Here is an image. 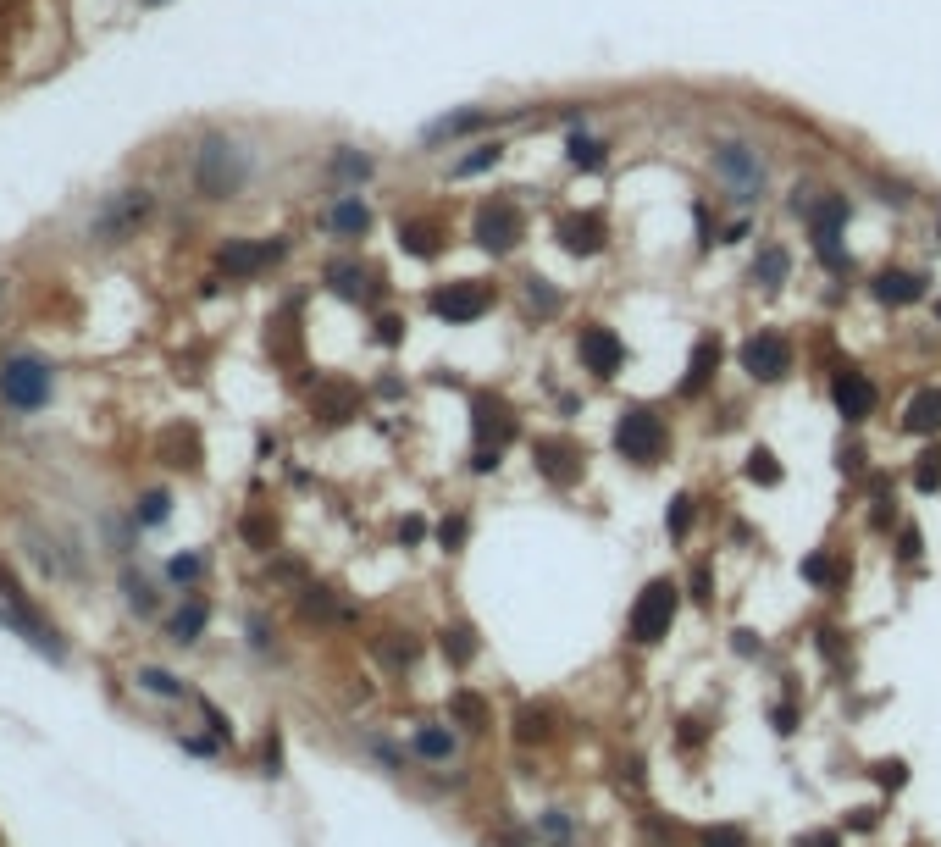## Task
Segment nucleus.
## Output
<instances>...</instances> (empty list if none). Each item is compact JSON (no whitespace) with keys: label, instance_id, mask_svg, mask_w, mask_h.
Returning a JSON list of instances; mask_svg holds the SVG:
<instances>
[{"label":"nucleus","instance_id":"obj_41","mask_svg":"<svg viewBox=\"0 0 941 847\" xmlns=\"http://www.w3.org/2000/svg\"><path fill=\"white\" fill-rule=\"evenodd\" d=\"M349 410H355V394H349V388H333V394L322 399V421H349Z\"/></svg>","mask_w":941,"mask_h":847},{"label":"nucleus","instance_id":"obj_22","mask_svg":"<svg viewBox=\"0 0 941 847\" xmlns=\"http://www.w3.org/2000/svg\"><path fill=\"white\" fill-rule=\"evenodd\" d=\"M205 621H211V604H205V598H189L178 615H167V637H172L178 648H189V643H200Z\"/></svg>","mask_w":941,"mask_h":847},{"label":"nucleus","instance_id":"obj_8","mask_svg":"<svg viewBox=\"0 0 941 847\" xmlns=\"http://www.w3.org/2000/svg\"><path fill=\"white\" fill-rule=\"evenodd\" d=\"M615 449L626 454V460H637V466H654L659 454H665V421H659L648 405L620 410V421H615Z\"/></svg>","mask_w":941,"mask_h":847},{"label":"nucleus","instance_id":"obj_23","mask_svg":"<svg viewBox=\"0 0 941 847\" xmlns=\"http://www.w3.org/2000/svg\"><path fill=\"white\" fill-rule=\"evenodd\" d=\"M327 283H333V294H344V299H371L377 294V277L366 272V266H355V261H333L327 266Z\"/></svg>","mask_w":941,"mask_h":847},{"label":"nucleus","instance_id":"obj_5","mask_svg":"<svg viewBox=\"0 0 941 847\" xmlns=\"http://www.w3.org/2000/svg\"><path fill=\"white\" fill-rule=\"evenodd\" d=\"M471 416H477V449H471V471H477V477H488V471L499 466L504 443L515 438V416H510V405H504L499 394H477Z\"/></svg>","mask_w":941,"mask_h":847},{"label":"nucleus","instance_id":"obj_49","mask_svg":"<svg viewBox=\"0 0 941 847\" xmlns=\"http://www.w3.org/2000/svg\"><path fill=\"white\" fill-rule=\"evenodd\" d=\"M250 643L261 648V654L272 648V637H266V621H261V615H250Z\"/></svg>","mask_w":941,"mask_h":847},{"label":"nucleus","instance_id":"obj_13","mask_svg":"<svg viewBox=\"0 0 941 847\" xmlns=\"http://www.w3.org/2000/svg\"><path fill=\"white\" fill-rule=\"evenodd\" d=\"M493 305V288L488 283H449L432 294V316H443V322H477L482 311Z\"/></svg>","mask_w":941,"mask_h":847},{"label":"nucleus","instance_id":"obj_25","mask_svg":"<svg viewBox=\"0 0 941 847\" xmlns=\"http://www.w3.org/2000/svg\"><path fill=\"white\" fill-rule=\"evenodd\" d=\"M488 111H454V117H438V122H427V133L421 139L427 144H443V139H460V133H477V128H488Z\"/></svg>","mask_w":941,"mask_h":847},{"label":"nucleus","instance_id":"obj_48","mask_svg":"<svg viewBox=\"0 0 941 847\" xmlns=\"http://www.w3.org/2000/svg\"><path fill=\"white\" fill-rule=\"evenodd\" d=\"M377 338H382V344H399V338H405V322H399V316H382V322H377Z\"/></svg>","mask_w":941,"mask_h":847},{"label":"nucleus","instance_id":"obj_36","mask_svg":"<svg viewBox=\"0 0 941 847\" xmlns=\"http://www.w3.org/2000/svg\"><path fill=\"white\" fill-rule=\"evenodd\" d=\"M454 715H460L465 731H482V726H488V704H482L477 692H454Z\"/></svg>","mask_w":941,"mask_h":847},{"label":"nucleus","instance_id":"obj_24","mask_svg":"<svg viewBox=\"0 0 941 847\" xmlns=\"http://www.w3.org/2000/svg\"><path fill=\"white\" fill-rule=\"evenodd\" d=\"M903 427L908 432H941V388H919L903 410Z\"/></svg>","mask_w":941,"mask_h":847},{"label":"nucleus","instance_id":"obj_53","mask_svg":"<svg viewBox=\"0 0 941 847\" xmlns=\"http://www.w3.org/2000/svg\"><path fill=\"white\" fill-rule=\"evenodd\" d=\"M144 6H161V0H144Z\"/></svg>","mask_w":941,"mask_h":847},{"label":"nucleus","instance_id":"obj_50","mask_svg":"<svg viewBox=\"0 0 941 847\" xmlns=\"http://www.w3.org/2000/svg\"><path fill=\"white\" fill-rule=\"evenodd\" d=\"M399 537H405V543H421V537H427V521H416V515H410V521L399 526Z\"/></svg>","mask_w":941,"mask_h":847},{"label":"nucleus","instance_id":"obj_17","mask_svg":"<svg viewBox=\"0 0 941 847\" xmlns=\"http://www.w3.org/2000/svg\"><path fill=\"white\" fill-rule=\"evenodd\" d=\"M560 244L571 255H598L609 244V222L598 211H582V216H565L560 222Z\"/></svg>","mask_w":941,"mask_h":847},{"label":"nucleus","instance_id":"obj_26","mask_svg":"<svg viewBox=\"0 0 941 847\" xmlns=\"http://www.w3.org/2000/svg\"><path fill=\"white\" fill-rule=\"evenodd\" d=\"M787 272H792V255L781 250V244H764V250H759V261H753V283H764V288H781V283H787Z\"/></svg>","mask_w":941,"mask_h":847},{"label":"nucleus","instance_id":"obj_46","mask_svg":"<svg viewBox=\"0 0 941 847\" xmlns=\"http://www.w3.org/2000/svg\"><path fill=\"white\" fill-rule=\"evenodd\" d=\"M438 537H443V549H460V543H465V515L443 521V526H438Z\"/></svg>","mask_w":941,"mask_h":847},{"label":"nucleus","instance_id":"obj_1","mask_svg":"<svg viewBox=\"0 0 941 847\" xmlns=\"http://www.w3.org/2000/svg\"><path fill=\"white\" fill-rule=\"evenodd\" d=\"M0 626H12L23 643H34L39 654L50 659V665H61L67 659V643H61V632H56V621H50L45 609L34 604V598L17 587V576L0 565Z\"/></svg>","mask_w":941,"mask_h":847},{"label":"nucleus","instance_id":"obj_9","mask_svg":"<svg viewBox=\"0 0 941 847\" xmlns=\"http://www.w3.org/2000/svg\"><path fill=\"white\" fill-rule=\"evenodd\" d=\"M471 239H477L482 250H493V255H510L515 244L526 239L521 205H515V200H488V205L477 211V222H471Z\"/></svg>","mask_w":941,"mask_h":847},{"label":"nucleus","instance_id":"obj_29","mask_svg":"<svg viewBox=\"0 0 941 847\" xmlns=\"http://www.w3.org/2000/svg\"><path fill=\"white\" fill-rule=\"evenodd\" d=\"M443 654H449V665H471V659H477V632H471V626H449V632H443Z\"/></svg>","mask_w":941,"mask_h":847},{"label":"nucleus","instance_id":"obj_33","mask_svg":"<svg viewBox=\"0 0 941 847\" xmlns=\"http://www.w3.org/2000/svg\"><path fill=\"white\" fill-rule=\"evenodd\" d=\"M161 576H167L172 587H194V582L205 576V554H172V560H167V571H161Z\"/></svg>","mask_w":941,"mask_h":847},{"label":"nucleus","instance_id":"obj_43","mask_svg":"<svg viewBox=\"0 0 941 847\" xmlns=\"http://www.w3.org/2000/svg\"><path fill=\"white\" fill-rule=\"evenodd\" d=\"M703 847H748V831H737V825H715V831H703Z\"/></svg>","mask_w":941,"mask_h":847},{"label":"nucleus","instance_id":"obj_6","mask_svg":"<svg viewBox=\"0 0 941 847\" xmlns=\"http://www.w3.org/2000/svg\"><path fill=\"white\" fill-rule=\"evenodd\" d=\"M792 211L809 216V239H814V255L825 266H847L842 255V227H847V200L842 194H825V200H792Z\"/></svg>","mask_w":941,"mask_h":847},{"label":"nucleus","instance_id":"obj_19","mask_svg":"<svg viewBox=\"0 0 941 847\" xmlns=\"http://www.w3.org/2000/svg\"><path fill=\"white\" fill-rule=\"evenodd\" d=\"M720 371V344L715 338H698V349H692V366L687 377H681V399H698L703 388H709V377Z\"/></svg>","mask_w":941,"mask_h":847},{"label":"nucleus","instance_id":"obj_32","mask_svg":"<svg viewBox=\"0 0 941 847\" xmlns=\"http://www.w3.org/2000/svg\"><path fill=\"white\" fill-rule=\"evenodd\" d=\"M499 161H504V144H477L471 156H460V161H454V178H477V172L499 167Z\"/></svg>","mask_w":941,"mask_h":847},{"label":"nucleus","instance_id":"obj_35","mask_svg":"<svg viewBox=\"0 0 941 847\" xmlns=\"http://www.w3.org/2000/svg\"><path fill=\"white\" fill-rule=\"evenodd\" d=\"M333 178L366 183V178H371V156H360V150H338V156H333Z\"/></svg>","mask_w":941,"mask_h":847},{"label":"nucleus","instance_id":"obj_20","mask_svg":"<svg viewBox=\"0 0 941 847\" xmlns=\"http://www.w3.org/2000/svg\"><path fill=\"white\" fill-rule=\"evenodd\" d=\"M438 239H443V227L427 222V216H405V222H399V244H405V255H416V261H432V255H438Z\"/></svg>","mask_w":941,"mask_h":847},{"label":"nucleus","instance_id":"obj_31","mask_svg":"<svg viewBox=\"0 0 941 847\" xmlns=\"http://www.w3.org/2000/svg\"><path fill=\"white\" fill-rule=\"evenodd\" d=\"M526 305H532L537 316H560V288L548 283V277H526Z\"/></svg>","mask_w":941,"mask_h":847},{"label":"nucleus","instance_id":"obj_40","mask_svg":"<svg viewBox=\"0 0 941 847\" xmlns=\"http://www.w3.org/2000/svg\"><path fill=\"white\" fill-rule=\"evenodd\" d=\"M665 526H670V537H687V526H692V499H687V493H681V499H670Z\"/></svg>","mask_w":941,"mask_h":847},{"label":"nucleus","instance_id":"obj_2","mask_svg":"<svg viewBox=\"0 0 941 847\" xmlns=\"http://www.w3.org/2000/svg\"><path fill=\"white\" fill-rule=\"evenodd\" d=\"M244 178H250V156L227 133H205L200 150H194V189L205 200H233L244 189Z\"/></svg>","mask_w":941,"mask_h":847},{"label":"nucleus","instance_id":"obj_30","mask_svg":"<svg viewBox=\"0 0 941 847\" xmlns=\"http://www.w3.org/2000/svg\"><path fill=\"white\" fill-rule=\"evenodd\" d=\"M416 753L421 759H432V764H443L454 753V731H443V726H421L416 731Z\"/></svg>","mask_w":941,"mask_h":847},{"label":"nucleus","instance_id":"obj_21","mask_svg":"<svg viewBox=\"0 0 941 847\" xmlns=\"http://www.w3.org/2000/svg\"><path fill=\"white\" fill-rule=\"evenodd\" d=\"M366 227H371V211H366L360 194H344V200L327 211V233H338V239H360Z\"/></svg>","mask_w":941,"mask_h":847},{"label":"nucleus","instance_id":"obj_12","mask_svg":"<svg viewBox=\"0 0 941 847\" xmlns=\"http://www.w3.org/2000/svg\"><path fill=\"white\" fill-rule=\"evenodd\" d=\"M288 255V244L283 239H233V244H222L216 250V266H222L227 277H255V272H266V266H277Z\"/></svg>","mask_w":941,"mask_h":847},{"label":"nucleus","instance_id":"obj_15","mask_svg":"<svg viewBox=\"0 0 941 847\" xmlns=\"http://www.w3.org/2000/svg\"><path fill=\"white\" fill-rule=\"evenodd\" d=\"M576 355H582V366L593 371V377H615L620 360H626V344H620L609 327H582V338H576Z\"/></svg>","mask_w":941,"mask_h":847},{"label":"nucleus","instance_id":"obj_34","mask_svg":"<svg viewBox=\"0 0 941 847\" xmlns=\"http://www.w3.org/2000/svg\"><path fill=\"white\" fill-rule=\"evenodd\" d=\"M139 687L144 692H155V698H189V687H183L172 670H155V665H144L139 670Z\"/></svg>","mask_w":941,"mask_h":847},{"label":"nucleus","instance_id":"obj_4","mask_svg":"<svg viewBox=\"0 0 941 847\" xmlns=\"http://www.w3.org/2000/svg\"><path fill=\"white\" fill-rule=\"evenodd\" d=\"M150 216H155V194L150 189H122L95 211V227H89V233H95V244H128L133 233L150 227Z\"/></svg>","mask_w":941,"mask_h":847},{"label":"nucleus","instance_id":"obj_52","mask_svg":"<svg viewBox=\"0 0 941 847\" xmlns=\"http://www.w3.org/2000/svg\"><path fill=\"white\" fill-rule=\"evenodd\" d=\"M183 748H189V753H216V748H222V742H205V737H183Z\"/></svg>","mask_w":941,"mask_h":847},{"label":"nucleus","instance_id":"obj_7","mask_svg":"<svg viewBox=\"0 0 941 847\" xmlns=\"http://www.w3.org/2000/svg\"><path fill=\"white\" fill-rule=\"evenodd\" d=\"M676 609H681V587L670 582V576H659V582H648L643 593H637V604H632V637L637 643H659V637H670V621H676Z\"/></svg>","mask_w":941,"mask_h":847},{"label":"nucleus","instance_id":"obj_11","mask_svg":"<svg viewBox=\"0 0 941 847\" xmlns=\"http://www.w3.org/2000/svg\"><path fill=\"white\" fill-rule=\"evenodd\" d=\"M742 371H748L753 382H781L792 371V344L781 333H753L748 344H742Z\"/></svg>","mask_w":941,"mask_h":847},{"label":"nucleus","instance_id":"obj_38","mask_svg":"<svg viewBox=\"0 0 941 847\" xmlns=\"http://www.w3.org/2000/svg\"><path fill=\"white\" fill-rule=\"evenodd\" d=\"M914 488H919V493H936V488H941V449H925V454H919Z\"/></svg>","mask_w":941,"mask_h":847},{"label":"nucleus","instance_id":"obj_39","mask_svg":"<svg viewBox=\"0 0 941 847\" xmlns=\"http://www.w3.org/2000/svg\"><path fill=\"white\" fill-rule=\"evenodd\" d=\"M748 482H764V488H775V482H781V466H775L770 449H753V454H748Z\"/></svg>","mask_w":941,"mask_h":847},{"label":"nucleus","instance_id":"obj_16","mask_svg":"<svg viewBox=\"0 0 941 847\" xmlns=\"http://www.w3.org/2000/svg\"><path fill=\"white\" fill-rule=\"evenodd\" d=\"M831 399H836V410H842L847 421H870V410H875V382L864 377V371H836Z\"/></svg>","mask_w":941,"mask_h":847},{"label":"nucleus","instance_id":"obj_37","mask_svg":"<svg viewBox=\"0 0 941 847\" xmlns=\"http://www.w3.org/2000/svg\"><path fill=\"white\" fill-rule=\"evenodd\" d=\"M167 515H172V499H167L161 488H155V493H144V499H139L133 521H139V526H167Z\"/></svg>","mask_w":941,"mask_h":847},{"label":"nucleus","instance_id":"obj_45","mask_svg":"<svg viewBox=\"0 0 941 847\" xmlns=\"http://www.w3.org/2000/svg\"><path fill=\"white\" fill-rule=\"evenodd\" d=\"M543 831L554 836V842H560V847H571V820H565L560 809H548V814H543Z\"/></svg>","mask_w":941,"mask_h":847},{"label":"nucleus","instance_id":"obj_3","mask_svg":"<svg viewBox=\"0 0 941 847\" xmlns=\"http://www.w3.org/2000/svg\"><path fill=\"white\" fill-rule=\"evenodd\" d=\"M50 394H56V371H50L45 355H12L0 366V399H6V410L39 416L50 405Z\"/></svg>","mask_w":941,"mask_h":847},{"label":"nucleus","instance_id":"obj_47","mask_svg":"<svg viewBox=\"0 0 941 847\" xmlns=\"http://www.w3.org/2000/svg\"><path fill=\"white\" fill-rule=\"evenodd\" d=\"M803 576H809V582H831V560H825V554H809V560H803Z\"/></svg>","mask_w":941,"mask_h":847},{"label":"nucleus","instance_id":"obj_42","mask_svg":"<svg viewBox=\"0 0 941 847\" xmlns=\"http://www.w3.org/2000/svg\"><path fill=\"white\" fill-rule=\"evenodd\" d=\"M521 742H543L548 737V715L543 709H521V731H515Z\"/></svg>","mask_w":941,"mask_h":847},{"label":"nucleus","instance_id":"obj_18","mask_svg":"<svg viewBox=\"0 0 941 847\" xmlns=\"http://www.w3.org/2000/svg\"><path fill=\"white\" fill-rule=\"evenodd\" d=\"M875 299L881 305H914V299H925V277L919 272H897V266H886V272H875Z\"/></svg>","mask_w":941,"mask_h":847},{"label":"nucleus","instance_id":"obj_27","mask_svg":"<svg viewBox=\"0 0 941 847\" xmlns=\"http://www.w3.org/2000/svg\"><path fill=\"white\" fill-rule=\"evenodd\" d=\"M565 161H571L576 172H598L609 161V144L604 139H587V133H571V144H565Z\"/></svg>","mask_w":941,"mask_h":847},{"label":"nucleus","instance_id":"obj_51","mask_svg":"<svg viewBox=\"0 0 941 847\" xmlns=\"http://www.w3.org/2000/svg\"><path fill=\"white\" fill-rule=\"evenodd\" d=\"M903 560H919V532L914 526H903Z\"/></svg>","mask_w":941,"mask_h":847},{"label":"nucleus","instance_id":"obj_14","mask_svg":"<svg viewBox=\"0 0 941 847\" xmlns=\"http://www.w3.org/2000/svg\"><path fill=\"white\" fill-rule=\"evenodd\" d=\"M532 460H537V471H543L554 488H571V482L582 477V449H576L571 438H537Z\"/></svg>","mask_w":941,"mask_h":847},{"label":"nucleus","instance_id":"obj_44","mask_svg":"<svg viewBox=\"0 0 941 847\" xmlns=\"http://www.w3.org/2000/svg\"><path fill=\"white\" fill-rule=\"evenodd\" d=\"M875 781H881V787H903V781H908V764H903V759H881V764H875Z\"/></svg>","mask_w":941,"mask_h":847},{"label":"nucleus","instance_id":"obj_28","mask_svg":"<svg viewBox=\"0 0 941 847\" xmlns=\"http://www.w3.org/2000/svg\"><path fill=\"white\" fill-rule=\"evenodd\" d=\"M122 593H128V609H133V615H161V598H155L150 576L128 571V576H122Z\"/></svg>","mask_w":941,"mask_h":847},{"label":"nucleus","instance_id":"obj_10","mask_svg":"<svg viewBox=\"0 0 941 847\" xmlns=\"http://www.w3.org/2000/svg\"><path fill=\"white\" fill-rule=\"evenodd\" d=\"M715 172L726 178V189L737 194L742 205H753L764 194V161L753 156L748 144H715Z\"/></svg>","mask_w":941,"mask_h":847}]
</instances>
